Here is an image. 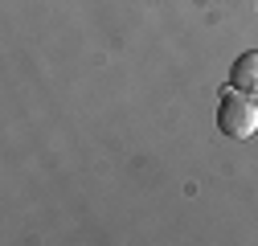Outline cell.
<instances>
[{
  "label": "cell",
  "instance_id": "cell-2",
  "mask_svg": "<svg viewBox=\"0 0 258 246\" xmlns=\"http://www.w3.org/2000/svg\"><path fill=\"white\" fill-rule=\"evenodd\" d=\"M230 82H234L238 90H258V49H246V53L234 61Z\"/></svg>",
  "mask_w": 258,
  "mask_h": 246
},
{
  "label": "cell",
  "instance_id": "cell-1",
  "mask_svg": "<svg viewBox=\"0 0 258 246\" xmlns=\"http://www.w3.org/2000/svg\"><path fill=\"white\" fill-rule=\"evenodd\" d=\"M217 128L230 136V140H250L258 128V103L246 99V90H221L217 99Z\"/></svg>",
  "mask_w": 258,
  "mask_h": 246
}]
</instances>
